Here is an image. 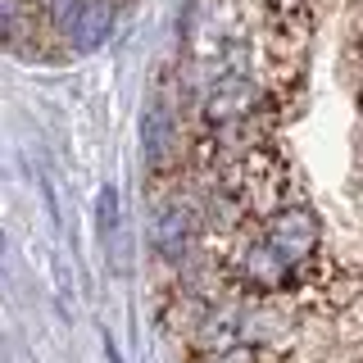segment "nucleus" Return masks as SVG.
<instances>
[{"label":"nucleus","mask_w":363,"mask_h":363,"mask_svg":"<svg viewBox=\"0 0 363 363\" xmlns=\"http://www.w3.org/2000/svg\"><path fill=\"white\" fill-rule=\"evenodd\" d=\"M268 245L277 250L286 264H300V259H309L318 250V218L309 209H286L277 213L268 227Z\"/></svg>","instance_id":"obj_1"},{"label":"nucleus","mask_w":363,"mask_h":363,"mask_svg":"<svg viewBox=\"0 0 363 363\" xmlns=\"http://www.w3.org/2000/svg\"><path fill=\"white\" fill-rule=\"evenodd\" d=\"M245 272L259 281V286H281V281H286V272H291V264H286V259H281L277 250H272V245L264 241V245H255V250H250Z\"/></svg>","instance_id":"obj_2"},{"label":"nucleus","mask_w":363,"mask_h":363,"mask_svg":"<svg viewBox=\"0 0 363 363\" xmlns=\"http://www.w3.org/2000/svg\"><path fill=\"white\" fill-rule=\"evenodd\" d=\"M96 236H100V245H113V236H118V191L113 186H100V196H96Z\"/></svg>","instance_id":"obj_3"},{"label":"nucleus","mask_w":363,"mask_h":363,"mask_svg":"<svg viewBox=\"0 0 363 363\" xmlns=\"http://www.w3.org/2000/svg\"><path fill=\"white\" fill-rule=\"evenodd\" d=\"M155 241H159V250H164V255H177V241H186V213H182L177 204H168V209L159 213Z\"/></svg>","instance_id":"obj_4"},{"label":"nucleus","mask_w":363,"mask_h":363,"mask_svg":"<svg viewBox=\"0 0 363 363\" xmlns=\"http://www.w3.org/2000/svg\"><path fill=\"white\" fill-rule=\"evenodd\" d=\"M241 91H245V82H223V105H209V109H213V113H223V118H227V113H241V109L250 105Z\"/></svg>","instance_id":"obj_5"},{"label":"nucleus","mask_w":363,"mask_h":363,"mask_svg":"<svg viewBox=\"0 0 363 363\" xmlns=\"http://www.w3.org/2000/svg\"><path fill=\"white\" fill-rule=\"evenodd\" d=\"M213 363H255V359H250V350H227V354L213 359Z\"/></svg>","instance_id":"obj_6"},{"label":"nucleus","mask_w":363,"mask_h":363,"mask_svg":"<svg viewBox=\"0 0 363 363\" xmlns=\"http://www.w3.org/2000/svg\"><path fill=\"white\" fill-rule=\"evenodd\" d=\"M105 359H109V363H123V354H118V345H113V336H105Z\"/></svg>","instance_id":"obj_7"}]
</instances>
